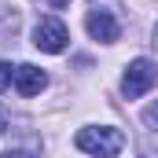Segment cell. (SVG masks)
I'll return each instance as SVG.
<instances>
[{
    "instance_id": "cell-1",
    "label": "cell",
    "mask_w": 158,
    "mask_h": 158,
    "mask_svg": "<svg viewBox=\"0 0 158 158\" xmlns=\"http://www.w3.org/2000/svg\"><path fill=\"white\" fill-rule=\"evenodd\" d=\"M77 151L85 155H99V158H110L125 151V132L114 129V125H85L77 136H74Z\"/></svg>"
},
{
    "instance_id": "cell-7",
    "label": "cell",
    "mask_w": 158,
    "mask_h": 158,
    "mask_svg": "<svg viewBox=\"0 0 158 158\" xmlns=\"http://www.w3.org/2000/svg\"><path fill=\"white\" fill-rule=\"evenodd\" d=\"M11 81H15V66L11 63H0V92L11 88Z\"/></svg>"
},
{
    "instance_id": "cell-4",
    "label": "cell",
    "mask_w": 158,
    "mask_h": 158,
    "mask_svg": "<svg viewBox=\"0 0 158 158\" xmlns=\"http://www.w3.org/2000/svg\"><path fill=\"white\" fill-rule=\"evenodd\" d=\"M33 44H37L40 52H48V55H59V52H66L70 33H66V26L55 15H44L37 26H33Z\"/></svg>"
},
{
    "instance_id": "cell-8",
    "label": "cell",
    "mask_w": 158,
    "mask_h": 158,
    "mask_svg": "<svg viewBox=\"0 0 158 158\" xmlns=\"http://www.w3.org/2000/svg\"><path fill=\"white\" fill-rule=\"evenodd\" d=\"M4 132H7V110L0 107V136H4Z\"/></svg>"
},
{
    "instance_id": "cell-10",
    "label": "cell",
    "mask_w": 158,
    "mask_h": 158,
    "mask_svg": "<svg viewBox=\"0 0 158 158\" xmlns=\"http://www.w3.org/2000/svg\"><path fill=\"white\" fill-rule=\"evenodd\" d=\"M155 48H158V26H155Z\"/></svg>"
},
{
    "instance_id": "cell-5",
    "label": "cell",
    "mask_w": 158,
    "mask_h": 158,
    "mask_svg": "<svg viewBox=\"0 0 158 158\" xmlns=\"http://www.w3.org/2000/svg\"><path fill=\"white\" fill-rule=\"evenodd\" d=\"M11 85H15L19 96H40V92L48 88V74H44L40 66H33V63H19Z\"/></svg>"
},
{
    "instance_id": "cell-6",
    "label": "cell",
    "mask_w": 158,
    "mask_h": 158,
    "mask_svg": "<svg viewBox=\"0 0 158 158\" xmlns=\"http://www.w3.org/2000/svg\"><path fill=\"white\" fill-rule=\"evenodd\" d=\"M140 121L151 129V132H158V103H151V107H143V114H140Z\"/></svg>"
},
{
    "instance_id": "cell-2",
    "label": "cell",
    "mask_w": 158,
    "mask_h": 158,
    "mask_svg": "<svg viewBox=\"0 0 158 158\" xmlns=\"http://www.w3.org/2000/svg\"><path fill=\"white\" fill-rule=\"evenodd\" d=\"M155 85H158V63L147 59V55H140V59H132V63L125 66V74H121V96H125V99H140V96H147Z\"/></svg>"
},
{
    "instance_id": "cell-3",
    "label": "cell",
    "mask_w": 158,
    "mask_h": 158,
    "mask_svg": "<svg viewBox=\"0 0 158 158\" xmlns=\"http://www.w3.org/2000/svg\"><path fill=\"white\" fill-rule=\"evenodd\" d=\"M85 30H88V37L99 40V44H114L121 37V22L118 15L110 11V7H88V15H85Z\"/></svg>"
},
{
    "instance_id": "cell-9",
    "label": "cell",
    "mask_w": 158,
    "mask_h": 158,
    "mask_svg": "<svg viewBox=\"0 0 158 158\" xmlns=\"http://www.w3.org/2000/svg\"><path fill=\"white\" fill-rule=\"evenodd\" d=\"M52 7H70V0H48Z\"/></svg>"
}]
</instances>
